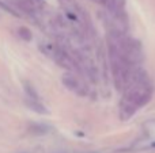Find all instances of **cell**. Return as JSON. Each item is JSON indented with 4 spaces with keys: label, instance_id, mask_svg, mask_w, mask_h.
Here are the masks:
<instances>
[{
    "label": "cell",
    "instance_id": "obj_1",
    "mask_svg": "<svg viewBox=\"0 0 155 153\" xmlns=\"http://www.w3.org/2000/svg\"><path fill=\"white\" fill-rule=\"evenodd\" d=\"M61 81L68 89L75 91V92H79L80 83H79V80H78V77L75 75H72V73H65V75L63 76Z\"/></svg>",
    "mask_w": 155,
    "mask_h": 153
},
{
    "label": "cell",
    "instance_id": "obj_2",
    "mask_svg": "<svg viewBox=\"0 0 155 153\" xmlns=\"http://www.w3.org/2000/svg\"><path fill=\"white\" fill-rule=\"evenodd\" d=\"M40 49L45 56H48V57H51V58L54 60V57L57 56V53H59V50H60V46L56 45V43H53V42H41Z\"/></svg>",
    "mask_w": 155,
    "mask_h": 153
},
{
    "label": "cell",
    "instance_id": "obj_3",
    "mask_svg": "<svg viewBox=\"0 0 155 153\" xmlns=\"http://www.w3.org/2000/svg\"><path fill=\"white\" fill-rule=\"evenodd\" d=\"M26 105H27V107H29L30 110L35 111V113H38V114H48V110H46V108L44 107L38 100H30L29 99Z\"/></svg>",
    "mask_w": 155,
    "mask_h": 153
},
{
    "label": "cell",
    "instance_id": "obj_4",
    "mask_svg": "<svg viewBox=\"0 0 155 153\" xmlns=\"http://www.w3.org/2000/svg\"><path fill=\"white\" fill-rule=\"evenodd\" d=\"M23 88H25V92H26L27 98H29L30 100H38L40 98H38V92L35 91V88L33 87V84H30L29 81H25L23 83Z\"/></svg>",
    "mask_w": 155,
    "mask_h": 153
},
{
    "label": "cell",
    "instance_id": "obj_5",
    "mask_svg": "<svg viewBox=\"0 0 155 153\" xmlns=\"http://www.w3.org/2000/svg\"><path fill=\"white\" fill-rule=\"evenodd\" d=\"M18 35L25 42H30V41L33 39V34H31V31H30V29H27V27H25V26L18 29Z\"/></svg>",
    "mask_w": 155,
    "mask_h": 153
},
{
    "label": "cell",
    "instance_id": "obj_6",
    "mask_svg": "<svg viewBox=\"0 0 155 153\" xmlns=\"http://www.w3.org/2000/svg\"><path fill=\"white\" fill-rule=\"evenodd\" d=\"M29 132L33 133V134H45V133H48V126H45V125H30L29 127Z\"/></svg>",
    "mask_w": 155,
    "mask_h": 153
},
{
    "label": "cell",
    "instance_id": "obj_7",
    "mask_svg": "<svg viewBox=\"0 0 155 153\" xmlns=\"http://www.w3.org/2000/svg\"><path fill=\"white\" fill-rule=\"evenodd\" d=\"M0 8H2V10H4L5 12H10V14H12L14 16H19V14L16 12V11L14 10V8H11L10 5H7V4H5V3H3L2 0H0Z\"/></svg>",
    "mask_w": 155,
    "mask_h": 153
},
{
    "label": "cell",
    "instance_id": "obj_8",
    "mask_svg": "<svg viewBox=\"0 0 155 153\" xmlns=\"http://www.w3.org/2000/svg\"><path fill=\"white\" fill-rule=\"evenodd\" d=\"M95 2H98V3H102V2H104V3H105L106 0H95Z\"/></svg>",
    "mask_w": 155,
    "mask_h": 153
},
{
    "label": "cell",
    "instance_id": "obj_9",
    "mask_svg": "<svg viewBox=\"0 0 155 153\" xmlns=\"http://www.w3.org/2000/svg\"><path fill=\"white\" fill-rule=\"evenodd\" d=\"M153 145H154V146H155V142H154V144H153Z\"/></svg>",
    "mask_w": 155,
    "mask_h": 153
}]
</instances>
